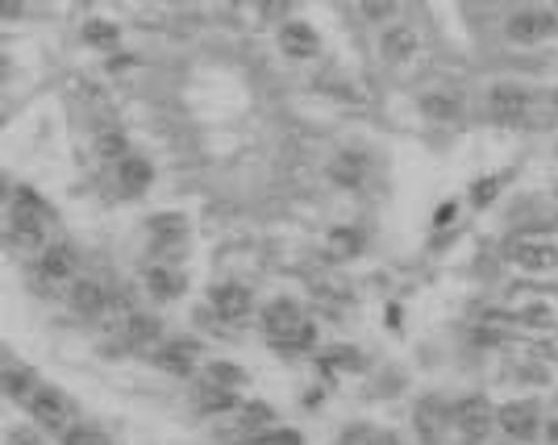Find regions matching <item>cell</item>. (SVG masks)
<instances>
[{"instance_id":"obj_4","label":"cell","mask_w":558,"mask_h":445,"mask_svg":"<svg viewBox=\"0 0 558 445\" xmlns=\"http://www.w3.org/2000/svg\"><path fill=\"white\" fill-rule=\"evenodd\" d=\"M213 316H221V321H246L250 316V292L238 284H221L213 292Z\"/></svg>"},{"instance_id":"obj_11","label":"cell","mask_w":558,"mask_h":445,"mask_svg":"<svg viewBox=\"0 0 558 445\" xmlns=\"http://www.w3.org/2000/svg\"><path fill=\"white\" fill-rule=\"evenodd\" d=\"M146 287L159 300H171V296H179V292H184V275H179L176 267H150L146 270Z\"/></svg>"},{"instance_id":"obj_9","label":"cell","mask_w":558,"mask_h":445,"mask_svg":"<svg viewBox=\"0 0 558 445\" xmlns=\"http://www.w3.org/2000/svg\"><path fill=\"white\" fill-rule=\"evenodd\" d=\"M196 358H200V350H196L192 341H167L163 350H159V363H163L167 371H176V375H188L192 366H196Z\"/></svg>"},{"instance_id":"obj_17","label":"cell","mask_w":558,"mask_h":445,"mask_svg":"<svg viewBox=\"0 0 558 445\" xmlns=\"http://www.w3.org/2000/svg\"><path fill=\"white\" fill-rule=\"evenodd\" d=\"M130 333H134V341H150L159 333V324L150 321V316H134V321H130Z\"/></svg>"},{"instance_id":"obj_12","label":"cell","mask_w":558,"mask_h":445,"mask_svg":"<svg viewBox=\"0 0 558 445\" xmlns=\"http://www.w3.org/2000/svg\"><path fill=\"white\" fill-rule=\"evenodd\" d=\"M279 46H284L292 59H304V54L317 51V38H313V29L309 26H284L279 29Z\"/></svg>"},{"instance_id":"obj_14","label":"cell","mask_w":558,"mask_h":445,"mask_svg":"<svg viewBox=\"0 0 558 445\" xmlns=\"http://www.w3.org/2000/svg\"><path fill=\"white\" fill-rule=\"evenodd\" d=\"M205 379H208V383H217V387H230V392L242 387V375H238V366H230V363L205 366Z\"/></svg>"},{"instance_id":"obj_16","label":"cell","mask_w":558,"mask_h":445,"mask_svg":"<svg viewBox=\"0 0 558 445\" xmlns=\"http://www.w3.org/2000/svg\"><path fill=\"white\" fill-rule=\"evenodd\" d=\"M425 113H429V117H459L454 100H446V96H429V100H425Z\"/></svg>"},{"instance_id":"obj_3","label":"cell","mask_w":558,"mask_h":445,"mask_svg":"<svg viewBox=\"0 0 558 445\" xmlns=\"http://www.w3.org/2000/svg\"><path fill=\"white\" fill-rule=\"evenodd\" d=\"M109 171H113V183H117V191H122V196H138V191L150 188V162L138 159V154L122 159L117 167H109Z\"/></svg>"},{"instance_id":"obj_15","label":"cell","mask_w":558,"mask_h":445,"mask_svg":"<svg viewBox=\"0 0 558 445\" xmlns=\"http://www.w3.org/2000/svg\"><path fill=\"white\" fill-rule=\"evenodd\" d=\"M83 34H88V42H92V46H113V42H117V29H113V26H100V21H92V26L83 29Z\"/></svg>"},{"instance_id":"obj_2","label":"cell","mask_w":558,"mask_h":445,"mask_svg":"<svg viewBox=\"0 0 558 445\" xmlns=\"http://www.w3.org/2000/svg\"><path fill=\"white\" fill-rule=\"evenodd\" d=\"M38 275L46 284H75V250L71 246H46L38 254Z\"/></svg>"},{"instance_id":"obj_1","label":"cell","mask_w":558,"mask_h":445,"mask_svg":"<svg viewBox=\"0 0 558 445\" xmlns=\"http://www.w3.org/2000/svg\"><path fill=\"white\" fill-rule=\"evenodd\" d=\"M263 329H267V338L279 346V350H304L309 338H313V329L304 321V312L292 304V300H275L263 308Z\"/></svg>"},{"instance_id":"obj_6","label":"cell","mask_w":558,"mask_h":445,"mask_svg":"<svg viewBox=\"0 0 558 445\" xmlns=\"http://www.w3.org/2000/svg\"><path fill=\"white\" fill-rule=\"evenodd\" d=\"M150 233H154V250H179L188 242V221L184 216H154Z\"/></svg>"},{"instance_id":"obj_10","label":"cell","mask_w":558,"mask_h":445,"mask_svg":"<svg viewBox=\"0 0 558 445\" xmlns=\"http://www.w3.org/2000/svg\"><path fill=\"white\" fill-rule=\"evenodd\" d=\"M500 425H504V433L508 437H530L533 429H538V408H530V404H513V408H504V417H500Z\"/></svg>"},{"instance_id":"obj_5","label":"cell","mask_w":558,"mask_h":445,"mask_svg":"<svg viewBox=\"0 0 558 445\" xmlns=\"http://www.w3.org/2000/svg\"><path fill=\"white\" fill-rule=\"evenodd\" d=\"M67 300L80 316H100V312L109 308V292H105L100 284H92V279H75L71 292H67Z\"/></svg>"},{"instance_id":"obj_13","label":"cell","mask_w":558,"mask_h":445,"mask_svg":"<svg viewBox=\"0 0 558 445\" xmlns=\"http://www.w3.org/2000/svg\"><path fill=\"white\" fill-rule=\"evenodd\" d=\"M546 26H550V17H546V13H517V17H513V38L530 42V38H538Z\"/></svg>"},{"instance_id":"obj_7","label":"cell","mask_w":558,"mask_h":445,"mask_svg":"<svg viewBox=\"0 0 558 445\" xmlns=\"http://www.w3.org/2000/svg\"><path fill=\"white\" fill-rule=\"evenodd\" d=\"M491 108H496V117H504V121H525V117H530V92H521V88H496V92H491Z\"/></svg>"},{"instance_id":"obj_8","label":"cell","mask_w":558,"mask_h":445,"mask_svg":"<svg viewBox=\"0 0 558 445\" xmlns=\"http://www.w3.org/2000/svg\"><path fill=\"white\" fill-rule=\"evenodd\" d=\"M413 51H417V38H413V29H388L380 38V54L388 59V63H405V59H413Z\"/></svg>"}]
</instances>
